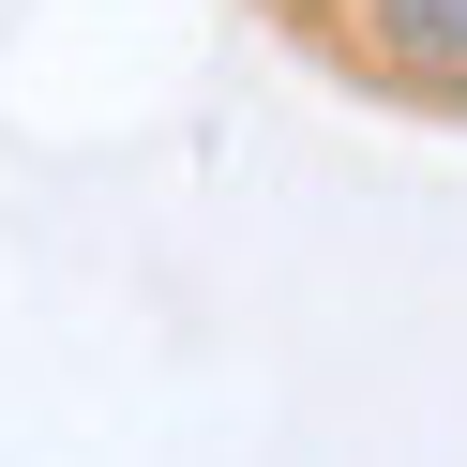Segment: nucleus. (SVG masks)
Masks as SVG:
<instances>
[{"mask_svg":"<svg viewBox=\"0 0 467 467\" xmlns=\"http://www.w3.org/2000/svg\"><path fill=\"white\" fill-rule=\"evenodd\" d=\"M377 46H392L422 91H467V0H377Z\"/></svg>","mask_w":467,"mask_h":467,"instance_id":"obj_1","label":"nucleus"}]
</instances>
